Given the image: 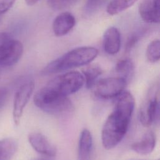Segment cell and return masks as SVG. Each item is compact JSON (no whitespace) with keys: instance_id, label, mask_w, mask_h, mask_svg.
I'll use <instances>...</instances> for the list:
<instances>
[{"instance_id":"6da1fadb","label":"cell","mask_w":160,"mask_h":160,"mask_svg":"<svg viewBox=\"0 0 160 160\" xmlns=\"http://www.w3.org/2000/svg\"><path fill=\"white\" fill-rule=\"evenodd\" d=\"M117 98L114 108L101 131L102 146L108 150L115 148L124 138L134 109L135 101L131 92L124 91Z\"/></svg>"},{"instance_id":"7a4b0ae2","label":"cell","mask_w":160,"mask_h":160,"mask_svg":"<svg viewBox=\"0 0 160 160\" xmlns=\"http://www.w3.org/2000/svg\"><path fill=\"white\" fill-rule=\"evenodd\" d=\"M98 50L90 46H82L72 49L49 62L43 69L45 74L61 72L71 68L86 65L98 56Z\"/></svg>"},{"instance_id":"3957f363","label":"cell","mask_w":160,"mask_h":160,"mask_svg":"<svg viewBox=\"0 0 160 160\" xmlns=\"http://www.w3.org/2000/svg\"><path fill=\"white\" fill-rule=\"evenodd\" d=\"M34 103L39 109L50 114H64L74 110V106L68 96L59 95L45 86L36 92Z\"/></svg>"},{"instance_id":"277c9868","label":"cell","mask_w":160,"mask_h":160,"mask_svg":"<svg viewBox=\"0 0 160 160\" xmlns=\"http://www.w3.org/2000/svg\"><path fill=\"white\" fill-rule=\"evenodd\" d=\"M82 74L78 71H70L56 76L45 86L48 89L64 96L78 91L84 85Z\"/></svg>"},{"instance_id":"5b68a950","label":"cell","mask_w":160,"mask_h":160,"mask_svg":"<svg viewBox=\"0 0 160 160\" xmlns=\"http://www.w3.org/2000/svg\"><path fill=\"white\" fill-rule=\"evenodd\" d=\"M127 84V81L120 77L101 79L94 86V94L101 99L117 98L124 91Z\"/></svg>"},{"instance_id":"8992f818","label":"cell","mask_w":160,"mask_h":160,"mask_svg":"<svg viewBox=\"0 0 160 160\" xmlns=\"http://www.w3.org/2000/svg\"><path fill=\"white\" fill-rule=\"evenodd\" d=\"M153 91L149 92L139 110V121L146 127L159 121V101L156 89Z\"/></svg>"},{"instance_id":"52a82bcc","label":"cell","mask_w":160,"mask_h":160,"mask_svg":"<svg viewBox=\"0 0 160 160\" xmlns=\"http://www.w3.org/2000/svg\"><path fill=\"white\" fill-rule=\"evenodd\" d=\"M23 45L18 40L8 39L0 43V66H11L20 59Z\"/></svg>"},{"instance_id":"ba28073f","label":"cell","mask_w":160,"mask_h":160,"mask_svg":"<svg viewBox=\"0 0 160 160\" xmlns=\"http://www.w3.org/2000/svg\"><path fill=\"white\" fill-rule=\"evenodd\" d=\"M34 88V82L28 81L21 85L16 91L13 103L12 116L16 125H19L24 108L28 102Z\"/></svg>"},{"instance_id":"9c48e42d","label":"cell","mask_w":160,"mask_h":160,"mask_svg":"<svg viewBox=\"0 0 160 160\" xmlns=\"http://www.w3.org/2000/svg\"><path fill=\"white\" fill-rule=\"evenodd\" d=\"M28 141L32 148L38 152L48 157L56 154V148L49 140L41 132H31L28 135Z\"/></svg>"},{"instance_id":"30bf717a","label":"cell","mask_w":160,"mask_h":160,"mask_svg":"<svg viewBox=\"0 0 160 160\" xmlns=\"http://www.w3.org/2000/svg\"><path fill=\"white\" fill-rule=\"evenodd\" d=\"M138 9L141 18L145 22H159L160 0H142L139 4Z\"/></svg>"},{"instance_id":"8fae6325","label":"cell","mask_w":160,"mask_h":160,"mask_svg":"<svg viewBox=\"0 0 160 160\" xmlns=\"http://www.w3.org/2000/svg\"><path fill=\"white\" fill-rule=\"evenodd\" d=\"M75 24L74 16L71 12H63L58 15L53 21V32L56 36H63L74 28Z\"/></svg>"},{"instance_id":"7c38bea8","label":"cell","mask_w":160,"mask_h":160,"mask_svg":"<svg viewBox=\"0 0 160 160\" xmlns=\"http://www.w3.org/2000/svg\"><path fill=\"white\" fill-rule=\"evenodd\" d=\"M121 39L119 30L115 27L109 28L103 36L102 46L104 51L110 55L117 54L121 48Z\"/></svg>"},{"instance_id":"4fadbf2b","label":"cell","mask_w":160,"mask_h":160,"mask_svg":"<svg viewBox=\"0 0 160 160\" xmlns=\"http://www.w3.org/2000/svg\"><path fill=\"white\" fill-rule=\"evenodd\" d=\"M92 150V137L91 132L84 129L80 134L78 151V160H90Z\"/></svg>"},{"instance_id":"5bb4252c","label":"cell","mask_w":160,"mask_h":160,"mask_svg":"<svg viewBox=\"0 0 160 160\" xmlns=\"http://www.w3.org/2000/svg\"><path fill=\"white\" fill-rule=\"evenodd\" d=\"M156 146V136L152 131L147 132L141 139L131 145V149L139 154L146 155L151 153Z\"/></svg>"},{"instance_id":"9a60e30c","label":"cell","mask_w":160,"mask_h":160,"mask_svg":"<svg viewBox=\"0 0 160 160\" xmlns=\"http://www.w3.org/2000/svg\"><path fill=\"white\" fill-rule=\"evenodd\" d=\"M18 141L12 138L0 140V160H10L18 150Z\"/></svg>"},{"instance_id":"2e32d148","label":"cell","mask_w":160,"mask_h":160,"mask_svg":"<svg viewBox=\"0 0 160 160\" xmlns=\"http://www.w3.org/2000/svg\"><path fill=\"white\" fill-rule=\"evenodd\" d=\"M115 71L119 75V77L124 79L128 83L132 78L134 72L133 62L129 58L121 59L117 62Z\"/></svg>"},{"instance_id":"e0dca14e","label":"cell","mask_w":160,"mask_h":160,"mask_svg":"<svg viewBox=\"0 0 160 160\" xmlns=\"http://www.w3.org/2000/svg\"><path fill=\"white\" fill-rule=\"evenodd\" d=\"M101 68L96 65H91L82 70V76L84 79L86 87L88 89L92 88L97 82L98 78L102 74Z\"/></svg>"},{"instance_id":"ac0fdd59","label":"cell","mask_w":160,"mask_h":160,"mask_svg":"<svg viewBox=\"0 0 160 160\" xmlns=\"http://www.w3.org/2000/svg\"><path fill=\"white\" fill-rule=\"evenodd\" d=\"M137 0H111L106 8L109 15L118 14L132 6Z\"/></svg>"},{"instance_id":"d6986e66","label":"cell","mask_w":160,"mask_h":160,"mask_svg":"<svg viewBox=\"0 0 160 160\" xmlns=\"http://www.w3.org/2000/svg\"><path fill=\"white\" fill-rule=\"evenodd\" d=\"M146 57L151 62H156L160 58V42L159 39L152 41L146 49Z\"/></svg>"},{"instance_id":"ffe728a7","label":"cell","mask_w":160,"mask_h":160,"mask_svg":"<svg viewBox=\"0 0 160 160\" xmlns=\"http://www.w3.org/2000/svg\"><path fill=\"white\" fill-rule=\"evenodd\" d=\"M74 0H48L49 5L56 10L64 9L69 6Z\"/></svg>"},{"instance_id":"44dd1931","label":"cell","mask_w":160,"mask_h":160,"mask_svg":"<svg viewBox=\"0 0 160 160\" xmlns=\"http://www.w3.org/2000/svg\"><path fill=\"white\" fill-rule=\"evenodd\" d=\"M16 0H1L0 1V16H1L8 12L14 5Z\"/></svg>"},{"instance_id":"7402d4cb","label":"cell","mask_w":160,"mask_h":160,"mask_svg":"<svg viewBox=\"0 0 160 160\" xmlns=\"http://www.w3.org/2000/svg\"><path fill=\"white\" fill-rule=\"evenodd\" d=\"M8 90L5 88H0V111L3 108L8 98Z\"/></svg>"},{"instance_id":"603a6c76","label":"cell","mask_w":160,"mask_h":160,"mask_svg":"<svg viewBox=\"0 0 160 160\" xmlns=\"http://www.w3.org/2000/svg\"><path fill=\"white\" fill-rule=\"evenodd\" d=\"M24 1L26 4L28 6H33L39 1V0H24Z\"/></svg>"},{"instance_id":"cb8c5ba5","label":"cell","mask_w":160,"mask_h":160,"mask_svg":"<svg viewBox=\"0 0 160 160\" xmlns=\"http://www.w3.org/2000/svg\"><path fill=\"white\" fill-rule=\"evenodd\" d=\"M32 160H48L45 158H35V159H33Z\"/></svg>"},{"instance_id":"d4e9b609","label":"cell","mask_w":160,"mask_h":160,"mask_svg":"<svg viewBox=\"0 0 160 160\" xmlns=\"http://www.w3.org/2000/svg\"><path fill=\"white\" fill-rule=\"evenodd\" d=\"M1 16H0V19H1Z\"/></svg>"},{"instance_id":"484cf974","label":"cell","mask_w":160,"mask_h":160,"mask_svg":"<svg viewBox=\"0 0 160 160\" xmlns=\"http://www.w3.org/2000/svg\"><path fill=\"white\" fill-rule=\"evenodd\" d=\"M158 160H159V159H158Z\"/></svg>"}]
</instances>
